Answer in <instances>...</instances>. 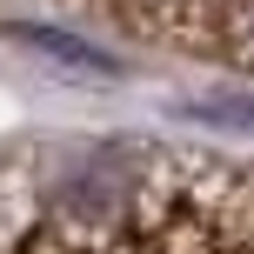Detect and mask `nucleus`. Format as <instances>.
I'll return each instance as SVG.
<instances>
[{
	"label": "nucleus",
	"mask_w": 254,
	"mask_h": 254,
	"mask_svg": "<svg viewBox=\"0 0 254 254\" xmlns=\"http://www.w3.org/2000/svg\"><path fill=\"white\" fill-rule=\"evenodd\" d=\"M7 40H20L27 54H40V61H54L61 74L74 80H121V54H107L101 40L74 34V27H54V20H7Z\"/></svg>",
	"instance_id": "nucleus-1"
},
{
	"label": "nucleus",
	"mask_w": 254,
	"mask_h": 254,
	"mask_svg": "<svg viewBox=\"0 0 254 254\" xmlns=\"http://www.w3.org/2000/svg\"><path fill=\"white\" fill-rule=\"evenodd\" d=\"M174 114L214 134H254V94H194V101H174Z\"/></svg>",
	"instance_id": "nucleus-2"
}]
</instances>
